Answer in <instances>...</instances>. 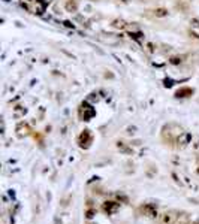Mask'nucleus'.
Here are the masks:
<instances>
[{
	"label": "nucleus",
	"mask_w": 199,
	"mask_h": 224,
	"mask_svg": "<svg viewBox=\"0 0 199 224\" xmlns=\"http://www.w3.org/2000/svg\"><path fill=\"white\" fill-rule=\"evenodd\" d=\"M112 27H115V29H124V27H127V22L124 21V20H114L112 21Z\"/></svg>",
	"instance_id": "5"
},
{
	"label": "nucleus",
	"mask_w": 199,
	"mask_h": 224,
	"mask_svg": "<svg viewBox=\"0 0 199 224\" xmlns=\"http://www.w3.org/2000/svg\"><path fill=\"white\" fill-rule=\"evenodd\" d=\"M66 9H68V12H76V3L75 2H72V0H69V2H66Z\"/></svg>",
	"instance_id": "6"
},
{
	"label": "nucleus",
	"mask_w": 199,
	"mask_h": 224,
	"mask_svg": "<svg viewBox=\"0 0 199 224\" xmlns=\"http://www.w3.org/2000/svg\"><path fill=\"white\" fill-rule=\"evenodd\" d=\"M169 61H171V64H180L181 63V58L180 57H172Z\"/></svg>",
	"instance_id": "7"
},
{
	"label": "nucleus",
	"mask_w": 199,
	"mask_h": 224,
	"mask_svg": "<svg viewBox=\"0 0 199 224\" xmlns=\"http://www.w3.org/2000/svg\"><path fill=\"white\" fill-rule=\"evenodd\" d=\"M190 24H192L193 29H199V20H196V18H193V20L190 21Z\"/></svg>",
	"instance_id": "8"
},
{
	"label": "nucleus",
	"mask_w": 199,
	"mask_h": 224,
	"mask_svg": "<svg viewBox=\"0 0 199 224\" xmlns=\"http://www.w3.org/2000/svg\"><path fill=\"white\" fill-rule=\"evenodd\" d=\"M120 2H123V3H129L130 0H120Z\"/></svg>",
	"instance_id": "10"
},
{
	"label": "nucleus",
	"mask_w": 199,
	"mask_h": 224,
	"mask_svg": "<svg viewBox=\"0 0 199 224\" xmlns=\"http://www.w3.org/2000/svg\"><path fill=\"white\" fill-rule=\"evenodd\" d=\"M190 141H192V134L189 133V132H183V133H180L178 139H177V142H178V145L180 146H187L189 144H190Z\"/></svg>",
	"instance_id": "2"
},
{
	"label": "nucleus",
	"mask_w": 199,
	"mask_h": 224,
	"mask_svg": "<svg viewBox=\"0 0 199 224\" xmlns=\"http://www.w3.org/2000/svg\"><path fill=\"white\" fill-rule=\"evenodd\" d=\"M154 15H156L157 18H165V17L169 15V11H168L166 8H156V9H154Z\"/></svg>",
	"instance_id": "4"
},
{
	"label": "nucleus",
	"mask_w": 199,
	"mask_h": 224,
	"mask_svg": "<svg viewBox=\"0 0 199 224\" xmlns=\"http://www.w3.org/2000/svg\"><path fill=\"white\" fill-rule=\"evenodd\" d=\"M73 2H78V0H73Z\"/></svg>",
	"instance_id": "11"
},
{
	"label": "nucleus",
	"mask_w": 199,
	"mask_h": 224,
	"mask_svg": "<svg viewBox=\"0 0 199 224\" xmlns=\"http://www.w3.org/2000/svg\"><path fill=\"white\" fill-rule=\"evenodd\" d=\"M177 221V214L174 211L165 212L160 215V223L162 224H174Z\"/></svg>",
	"instance_id": "1"
},
{
	"label": "nucleus",
	"mask_w": 199,
	"mask_h": 224,
	"mask_svg": "<svg viewBox=\"0 0 199 224\" xmlns=\"http://www.w3.org/2000/svg\"><path fill=\"white\" fill-rule=\"evenodd\" d=\"M63 24H64L66 27H72V29H73V24H70L69 21H64V22H63Z\"/></svg>",
	"instance_id": "9"
},
{
	"label": "nucleus",
	"mask_w": 199,
	"mask_h": 224,
	"mask_svg": "<svg viewBox=\"0 0 199 224\" xmlns=\"http://www.w3.org/2000/svg\"><path fill=\"white\" fill-rule=\"evenodd\" d=\"M142 211L147 214L148 217H156L157 215V211H156V208L151 206V205H145V206H142Z\"/></svg>",
	"instance_id": "3"
}]
</instances>
